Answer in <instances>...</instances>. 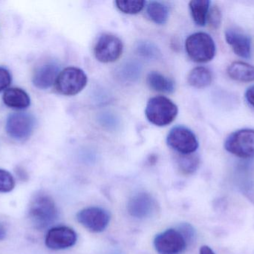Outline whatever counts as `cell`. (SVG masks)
Here are the masks:
<instances>
[{
	"instance_id": "6da1fadb",
	"label": "cell",
	"mask_w": 254,
	"mask_h": 254,
	"mask_svg": "<svg viewBox=\"0 0 254 254\" xmlns=\"http://www.w3.org/2000/svg\"><path fill=\"white\" fill-rule=\"evenodd\" d=\"M28 217L36 229H46L58 217V210L55 201L46 193L36 194L30 201Z\"/></svg>"
},
{
	"instance_id": "7a4b0ae2",
	"label": "cell",
	"mask_w": 254,
	"mask_h": 254,
	"mask_svg": "<svg viewBox=\"0 0 254 254\" xmlns=\"http://www.w3.org/2000/svg\"><path fill=\"white\" fill-rule=\"evenodd\" d=\"M178 112L177 105L170 98L155 96L148 101L145 114L151 123L156 126L164 127L175 120Z\"/></svg>"
},
{
	"instance_id": "3957f363",
	"label": "cell",
	"mask_w": 254,
	"mask_h": 254,
	"mask_svg": "<svg viewBox=\"0 0 254 254\" xmlns=\"http://www.w3.org/2000/svg\"><path fill=\"white\" fill-rule=\"evenodd\" d=\"M187 54L196 63H207L216 55V44L210 34L196 32L191 34L185 42Z\"/></svg>"
},
{
	"instance_id": "277c9868",
	"label": "cell",
	"mask_w": 254,
	"mask_h": 254,
	"mask_svg": "<svg viewBox=\"0 0 254 254\" xmlns=\"http://www.w3.org/2000/svg\"><path fill=\"white\" fill-rule=\"evenodd\" d=\"M87 82V76L81 69L67 67L58 74L55 83V89L61 95L71 96L81 92Z\"/></svg>"
},
{
	"instance_id": "5b68a950",
	"label": "cell",
	"mask_w": 254,
	"mask_h": 254,
	"mask_svg": "<svg viewBox=\"0 0 254 254\" xmlns=\"http://www.w3.org/2000/svg\"><path fill=\"white\" fill-rule=\"evenodd\" d=\"M225 148L239 158H254V130L242 129L232 133L225 140Z\"/></svg>"
},
{
	"instance_id": "8992f818",
	"label": "cell",
	"mask_w": 254,
	"mask_h": 254,
	"mask_svg": "<svg viewBox=\"0 0 254 254\" xmlns=\"http://www.w3.org/2000/svg\"><path fill=\"white\" fill-rule=\"evenodd\" d=\"M167 142L170 147L182 155L193 154L198 148V141L195 134L182 125L170 130Z\"/></svg>"
},
{
	"instance_id": "52a82bcc",
	"label": "cell",
	"mask_w": 254,
	"mask_h": 254,
	"mask_svg": "<svg viewBox=\"0 0 254 254\" xmlns=\"http://www.w3.org/2000/svg\"><path fill=\"white\" fill-rule=\"evenodd\" d=\"M122 40L113 35L105 34L101 35L94 48V55L98 61L104 64L113 63L120 58L123 53Z\"/></svg>"
},
{
	"instance_id": "ba28073f",
	"label": "cell",
	"mask_w": 254,
	"mask_h": 254,
	"mask_svg": "<svg viewBox=\"0 0 254 254\" xmlns=\"http://www.w3.org/2000/svg\"><path fill=\"white\" fill-rule=\"evenodd\" d=\"M35 127L34 116L27 113L10 114L6 121L5 130L9 137L23 141L31 137Z\"/></svg>"
},
{
	"instance_id": "9c48e42d",
	"label": "cell",
	"mask_w": 254,
	"mask_h": 254,
	"mask_svg": "<svg viewBox=\"0 0 254 254\" xmlns=\"http://www.w3.org/2000/svg\"><path fill=\"white\" fill-rule=\"evenodd\" d=\"M187 246L188 243L178 230H167L154 240V247L159 254H182Z\"/></svg>"
},
{
	"instance_id": "30bf717a",
	"label": "cell",
	"mask_w": 254,
	"mask_h": 254,
	"mask_svg": "<svg viewBox=\"0 0 254 254\" xmlns=\"http://www.w3.org/2000/svg\"><path fill=\"white\" fill-rule=\"evenodd\" d=\"M77 220L91 232L101 233L107 229L110 224V214L101 207H87L78 212Z\"/></svg>"
},
{
	"instance_id": "8fae6325",
	"label": "cell",
	"mask_w": 254,
	"mask_h": 254,
	"mask_svg": "<svg viewBox=\"0 0 254 254\" xmlns=\"http://www.w3.org/2000/svg\"><path fill=\"white\" fill-rule=\"evenodd\" d=\"M157 204L153 197L146 192H139L133 195L127 204V210L131 217L145 219L156 212Z\"/></svg>"
},
{
	"instance_id": "7c38bea8",
	"label": "cell",
	"mask_w": 254,
	"mask_h": 254,
	"mask_svg": "<svg viewBox=\"0 0 254 254\" xmlns=\"http://www.w3.org/2000/svg\"><path fill=\"white\" fill-rule=\"evenodd\" d=\"M77 236L75 231L68 227H57L47 233L46 246L52 250H64L75 245Z\"/></svg>"
},
{
	"instance_id": "4fadbf2b",
	"label": "cell",
	"mask_w": 254,
	"mask_h": 254,
	"mask_svg": "<svg viewBox=\"0 0 254 254\" xmlns=\"http://www.w3.org/2000/svg\"><path fill=\"white\" fill-rule=\"evenodd\" d=\"M225 40L236 55L243 58L252 55V40L247 34L237 28H231L225 32Z\"/></svg>"
},
{
	"instance_id": "5bb4252c",
	"label": "cell",
	"mask_w": 254,
	"mask_h": 254,
	"mask_svg": "<svg viewBox=\"0 0 254 254\" xmlns=\"http://www.w3.org/2000/svg\"><path fill=\"white\" fill-rule=\"evenodd\" d=\"M59 66L55 63H48L37 68L33 76V84L36 87L46 89L55 85L59 74Z\"/></svg>"
},
{
	"instance_id": "9a60e30c",
	"label": "cell",
	"mask_w": 254,
	"mask_h": 254,
	"mask_svg": "<svg viewBox=\"0 0 254 254\" xmlns=\"http://www.w3.org/2000/svg\"><path fill=\"white\" fill-rule=\"evenodd\" d=\"M3 101L7 107L16 110L27 108L31 104L29 95L23 89L19 88H10L3 94Z\"/></svg>"
},
{
	"instance_id": "2e32d148",
	"label": "cell",
	"mask_w": 254,
	"mask_h": 254,
	"mask_svg": "<svg viewBox=\"0 0 254 254\" xmlns=\"http://www.w3.org/2000/svg\"><path fill=\"white\" fill-rule=\"evenodd\" d=\"M227 72L229 77L237 82H254V66L247 63L235 61L228 67Z\"/></svg>"
},
{
	"instance_id": "e0dca14e",
	"label": "cell",
	"mask_w": 254,
	"mask_h": 254,
	"mask_svg": "<svg viewBox=\"0 0 254 254\" xmlns=\"http://www.w3.org/2000/svg\"><path fill=\"white\" fill-rule=\"evenodd\" d=\"M146 83L151 89L157 92L172 93L175 91L174 82L158 72L149 73L146 78Z\"/></svg>"
},
{
	"instance_id": "ac0fdd59",
	"label": "cell",
	"mask_w": 254,
	"mask_h": 254,
	"mask_svg": "<svg viewBox=\"0 0 254 254\" xmlns=\"http://www.w3.org/2000/svg\"><path fill=\"white\" fill-rule=\"evenodd\" d=\"M213 80L211 72L204 67L192 69L188 76V82L190 86L198 89L210 86Z\"/></svg>"
},
{
	"instance_id": "d6986e66",
	"label": "cell",
	"mask_w": 254,
	"mask_h": 254,
	"mask_svg": "<svg viewBox=\"0 0 254 254\" xmlns=\"http://www.w3.org/2000/svg\"><path fill=\"white\" fill-rule=\"evenodd\" d=\"M189 7L195 23L199 26H204L207 23L210 1L209 0H192L190 1Z\"/></svg>"
},
{
	"instance_id": "ffe728a7",
	"label": "cell",
	"mask_w": 254,
	"mask_h": 254,
	"mask_svg": "<svg viewBox=\"0 0 254 254\" xmlns=\"http://www.w3.org/2000/svg\"><path fill=\"white\" fill-rule=\"evenodd\" d=\"M146 13L152 22L158 25H163L168 20L170 12L165 4L160 1H152L146 6Z\"/></svg>"
},
{
	"instance_id": "44dd1931",
	"label": "cell",
	"mask_w": 254,
	"mask_h": 254,
	"mask_svg": "<svg viewBox=\"0 0 254 254\" xmlns=\"http://www.w3.org/2000/svg\"><path fill=\"white\" fill-rule=\"evenodd\" d=\"M142 67L136 61H128L121 66L118 70V77L123 82H134L139 79L141 74Z\"/></svg>"
},
{
	"instance_id": "7402d4cb",
	"label": "cell",
	"mask_w": 254,
	"mask_h": 254,
	"mask_svg": "<svg viewBox=\"0 0 254 254\" xmlns=\"http://www.w3.org/2000/svg\"><path fill=\"white\" fill-rule=\"evenodd\" d=\"M176 164L179 170L185 174H191L195 172L199 167L200 160L195 154L182 155L179 154L176 158Z\"/></svg>"
},
{
	"instance_id": "603a6c76",
	"label": "cell",
	"mask_w": 254,
	"mask_h": 254,
	"mask_svg": "<svg viewBox=\"0 0 254 254\" xmlns=\"http://www.w3.org/2000/svg\"><path fill=\"white\" fill-rule=\"evenodd\" d=\"M116 7L120 11L127 14H136L143 10L146 4L145 1H129V0H119L116 1Z\"/></svg>"
},
{
	"instance_id": "cb8c5ba5",
	"label": "cell",
	"mask_w": 254,
	"mask_h": 254,
	"mask_svg": "<svg viewBox=\"0 0 254 254\" xmlns=\"http://www.w3.org/2000/svg\"><path fill=\"white\" fill-rule=\"evenodd\" d=\"M137 52L140 56L147 59H158L161 56L159 49L149 41H140L137 44Z\"/></svg>"
},
{
	"instance_id": "d4e9b609",
	"label": "cell",
	"mask_w": 254,
	"mask_h": 254,
	"mask_svg": "<svg viewBox=\"0 0 254 254\" xmlns=\"http://www.w3.org/2000/svg\"><path fill=\"white\" fill-rule=\"evenodd\" d=\"M14 186L15 180L11 174L5 170L0 169V192H10Z\"/></svg>"
},
{
	"instance_id": "484cf974",
	"label": "cell",
	"mask_w": 254,
	"mask_h": 254,
	"mask_svg": "<svg viewBox=\"0 0 254 254\" xmlns=\"http://www.w3.org/2000/svg\"><path fill=\"white\" fill-rule=\"evenodd\" d=\"M207 22L211 28H216L220 26L222 23V12L217 5L210 7L208 15H207Z\"/></svg>"
},
{
	"instance_id": "4316f807",
	"label": "cell",
	"mask_w": 254,
	"mask_h": 254,
	"mask_svg": "<svg viewBox=\"0 0 254 254\" xmlns=\"http://www.w3.org/2000/svg\"><path fill=\"white\" fill-rule=\"evenodd\" d=\"M179 231H180L181 234L185 237L188 244V243H192L194 239H195V230L193 229V228L190 224H182L179 227Z\"/></svg>"
},
{
	"instance_id": "83f0119b",
	"label": "cell",
	"mask_w": 254,
	"mask_h": 254,
	"mask_svg": "<svg viewBox=\"0 0 254 254\" xmlns=\"http://www.w3.org/2000/svg\"><path fill=\"white\" fill-rule=\"evenodd\" d=\"M11 82V76L8 70L0 67V92L5 89Z\"/></svg>"
},
{
	"instance_id": "f1b7e54d",
	"label": "cell",
	"mask_w": 254,
	"mask_h": 254,
	"mask_svg": "<svg viewBox=\"0 0 254 254\" xmlns=\"http://www.w3.org/2000/svg\"><path fill=\"white\" fill-rule=\"evenodd\" d=\"M246 98L248 102L254 107V86H251L246 92Z\"/></svg>"
},
{
	"instance_id": "f546056e",
	"label": "cell",
	"mask_w": 254,
	"mask_h": 254,
	"mask_svg": "<svg viewBox=\"0 0 254 254\" xmlns=\"http://www.w3.org/2000/svg\"><path fill=\"white\" fill-rule=\"evenodd\" d=\"M199 254H216L213 250L208 246H202L200 249Z\"/></svg>"
},
{
	"instance_id": "4dcf8cb0",
	"label": "cell",
	"mask_w": 254,
	"mask_h": 254,
	"mask_svg": "<svg viewBox=\"0 0 254 254\" xmlns=\"http://www.w3.org/2000/svg\"><path fill=\"white\" fill-rule=\"evenodd\" d=\"M6 232L5 229H4V227L0 224V241L1 240H4V237H5Z\"/></svg>"
}]
</instances>
